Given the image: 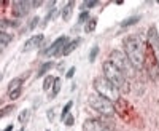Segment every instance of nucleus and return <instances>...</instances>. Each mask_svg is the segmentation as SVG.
I'll use <instances>...</instances> for the list:
<instances>
[{
  "instance_id": "obj_1",
  "label": "nucleus",
  "mask_w": 159,
  "mask_h": 131,
  "mask_svg": "<svg viewBox=\"0 0 159 131\" xmlns=\"http://www.w3.org/2000/svg\"><path fill=\"white\" fill-rule=\"evenodd\" d=\"M124 53L127 54L130 64L134 66V69H142L145 66V50L146 47L143 42L140 40L139 35H129L124 38Z\"/></svg>"
},
{
  "instance_id": "obj_2",
  "label": "nucleus",
  "mask_w": 159,
  "mask_h": 131,
  "mask_svg": "<svg viewBox=\"0 0 159 131\" xmlns=\"http://www.w3.org/2000/svg\"><path fill=\"white\" fill-rule=\"evenodd\" d=\"M102 69H104V77L107 78V80H110L119 91L127 93V91L130 90L129 82H127V75L123 74L115 64H113V62L105 61L104 64H102Z\"/></svg>"
},
{
  "instance_id": "obj_3",
  "label": "nucleus",
  "mask_w": 159,
  "mask_h": 131,
  "mask_svg": "<svg viewBox=\"0 0 159 131\" xmlns=\"http://www.w3.org/2000/svg\"><path fill=\"white\" fill-rule=\"evenodd\" d=\"M94 90L97 94L107 98L108 101H111L113 104H116V102L121 99V91H119L110 80H107L105 77L94 78Z\"/></svg>"
},
{
  "instance_id": "obj_4",
  "label": "nucleus",
  "mask_w": 159,
  "mask_h": 131,
  "mask_svg": "<svg viewBox=\"0 0 159 131\" xmlns=\"http://www.w3.org/2000/svg\"><path fill=\"white\" fill-rule=\"evenodd\" d=\"M89 106L92 107V109L95 112H99L100 115H104V117H113L115 115V104H113L111 101H108L107 98H104V96H100V94H91L89 96Z\"/></svg>"
},
{
  "instance_id": "obj_5",
  "label": "nucleus",
  "mask_w": 159,
  "mask_h": 131,
  "mask_svg": "<svg viewBox=\"0 0 159 131\" xmlns=\"http://www.w3.org/2000/svg\"><path fill=\"white\" fill-rule=\"evenodd\" d=\"M108 61L113 62V64H115L123 74H126V75H132V74H134V66L130 64L127 54L124 53V51L113 50L111 53L108 54Z\"/></svg>"
},
{
  "instance_id": "obj_6",
  "label": "nucleus",
  "mask_w": 159,
  "mask_h": 131,
  "mask_svg": "<svg viewBox=\"0 0 159 131\" xmlns=\"http://www.w3.org/2000/svg\"><path fill=\"white\" fill-rule=\"evenodd\" d=\"M143 67H146V72H148V75L153 80H156L159 77V61L148 45H146V50H145V66Z\"/></svg>"
},
{
  "instance_id": "obj_7",
  "label": "nucleus",
  "mask_w": 159,
  "mask_h": 131,
  "mask_svg": "<svg viewBox=\"0 0 159 131\" xmlns=\"http://www.w3.org/2000/svg\"><path fill=\"white\" fill-rule=\"evenodd\" d=\"M67 43H69V38H67L65 35H62L59 38H56V40L51 43L46 50H43L42 54L43 56H61Z\"/></svg>"
},
{
  "instance_id": "obj_8",
  "label": "nucleus",
  "mask_w": 159,
  "mask_h": 131,
  "mask_svg": "<svg viewBox=\"0 0 159 131\" xmlns=\"http://www.w3.org/2000/svg\"><path fill=\"white\" fill-rule=\"evenodd\" d=\"M83 131H111V128L107 123H104L102 120H97V118H89V120H84Z\"/></svg>"
},
{
  "instance_id": "obj_9",
  "label": "nucleus",
  "mask_w": 159,
  "mask_h": 131,
  "mask_svg": "<svg viewBox=\"0 0 159 131\" xmlns=\"http://www.w3.org/2000/svg\"><path fill=\"white\" fill-rule=\"evenodd\" d=\"M148 47L153 50V53L156 54V58L159 61V34H157V29L154 26H151L148 29Z\"/></svg>"
},
{
  "instance_id": "obj_10",
  "label": "nucleus",
  "mask_w": 159,
  "mask_h": 131,
  "mask_svg": "<svg viewBox=\"0 0 159 131\" xmlns=\"http://www.w3.org/2000/svg\"><path fill=\"white\" fill-rule=\"evenodd\" d=\"M30 7H32V2H27V0H16L13 3V15L16 18H24V16L29 13Z\"/></svg>"
},
{
  "instance_id": "obj_11",
  "label": "nucleus",
  "mask_w": 159,
  "mask_h": 131,
  "mask_svg": "<svg viewBox=\"0 0 159 131\" xmlns=\"http://www.w3.org/2000/svg\"><path fill=\"white\" fill-rule=\"evenodd\" d=\"M43 38H45L43 34H37V35H32L29 40L24 43V47H22V51H24V53H27V51H32V50L38 48L40 45H42Z\"/></svg>"
},
{
  "instance_id": "obj_12",
  "label": "nucleus",
  "mask_w": 159,
  "mask_h": 131,
  "mask_svg": "<svg viewBox=\"0 0 159 131\" xmlns=\"http://www.w3.org/2000/svg\"><path fill=\"white\" fill-rule=\"evenodd\" d=\"M73 7H75V2H69V3H65V7L62 8V19L64 21H70L72 18V13H73Z\"/></svg>"
},
{
  "instance_id": "obj_13",
  "label": "nucleus",
  "mask_w": 159,
  "mask_h": 131,
  "mask_svg": "<svg viewBox=\"0 0 159 131\" xmlns=\"http://www.w3.org/2000/svg\"><path fill=\"white\" fill-rule=\"evenodd\" d=\"M80 43H81V38H75V40L69 42V43L65 45V48H64V51H62V54H64V56H69L72 51H75V50L78 48Z\"/></svg>"
},
{
  "instance_id": "obj_14",
  "label": "nucleus",
  "mask_w": 159,
  "mask_h": 131,
  "mask_svg": "<svg viewBox=\"0 0 159 131\" xmlns=\"http://www.w3.org/2000/svg\"><path fill=\"white\" fill-rule=\"evenodd\" d=\"M22 90V78H13L10 83H8V93H13V91H18Z\"/></svg>"
},
{
  "instance_id": "obj_15",
  "label": "nucleus",
  "mask_w": 159,
  "mask_h": 131,
  "mask_svg": "<svg viewBox=\"0 0 159 131\" xmlns=\"http://www.w3.org/2000/svg\"><path fill=\"white\" fill-rule=\"evenodd\" d=\"M53 66H54V62H51V61H48V62H45V64H42V67L38 69V74H37V77H43V75H46V74L53 69Z\"/></svg>"
},
{
  "instance_id": "obj_16",
  "label": "nucleus",
  "mask_w": 159,
  "mask_h": 131,
  "mask_svg": "<svg viewBox=\"0 0 159 131\" xmlns=\"http://www.w3.org/2000/svg\"><path fill=\"white\" fill-rule=\"evenodd\" d=\"M54 82H56V77L46 75V77H45V82H43V90H45V91L51 90V88H53V85H54Z\"/></svg>"
},
{
  "instance_id": "obj_17",
  "label": "nucleus",
  "mask_w": 159,
  "mask_h": 131,
  "mask_svg": "<svg viewBox=\"0 0 159 131\" xmlns=\"http://www.w3.org/2000/svg\"><path fill=\"white\" fill-rule=\"evenodd\" d=\"M72 107H73V101H69V102L64 106L62 112H61V120H65V118L70 115V109H72Z\"/></svg>"
},
{
  "instance_id": "obj_18",
  "label": "nucleus",
  "mask_w": 159,
  "mask_h": 131,
  "mask_svg": "<svg viewBox=\"0 0 159 131\" xmlns=\"http://www.w3.org/2000/svg\"><path fill=\"white\" fill-rule=\"evenodd\" d=\"M139 21H140V16H130V18L124 19V21L121 22V27H129V26H134V24H137Z\"/></svg>"
},
{
  "instance_id": "obj_19",
  "label": "nucleus",
  "mask_w": 159,
  "mask_h": 131,
  "mask_svg": "<svg viewBox=\"0 0 159 131\" xmlns=\"http://www.w3.org/2000/svg\"><path fill=\"white\" fill-rule=\"evenodd\" d=\"M11 38H13V37H11L10 34H7L5 31H2V34H0V43H2V48L7 47V45L11 42Z\"/></svg>"
},
{
  "instance_id": "obj_20",
  "label": "nucleus",
  "mask_w": 159,
  "mask_h": 131,
  "mask_svg": "<svg viewBox=\"0 0 159 131\" xmlns=\"http://www.w3.org/2000/svg\"><path fill=\"white\" fill-rule=\"evenodd\" d=\"M95 26H97V19L95 18H91L88 22H86V26H84V32L89 34V32H92L95 29Z\"/></svg>"
},
{
  "instance_id": "obj_21",
  "label": "nucleus",
  "mask_w": 159,
  "mask_h": 131,
  "mask_svg": "<svg viewBox=\"0 0 159 131\" xmlns=\"http://www.w3.org/2000/svg\"><path fill=\"white\" fill-rule=\"evenodd\" d=\"M56 15H58V10H49L48 11V15L46 16H45V19H43V22H42V27H45V26H46L48 24V21H51V19H53V18H56Z\"/></svg>"
},
{
  "instance_id": "obj_22",
  "label": "nucleus",
  "mask_w": 159,
  "mask_h": 131,
  "mask_svg": "<svg viewBox=\"0 0 159 131\" xmlns=\"http://www.w3.org/2000/svg\"><path fill=\"white\" fill-rule=\"evenodd\" d=\"M29 117H30V110L29 109H26V110H22L19 113V117H18V120L21 123H27V120H29Z\"/></svg>"
},
{
  "instance_id": "obj_23",
  "label": "nucleus",
  "mask_w": 159,
  "mask_h": 131,
  "mask_svg": "<svg viewBox=\"0 0 159 131\" xmlns=\"http://www.w3.org/2000/svg\"><path fill=\"white\" fill-rule=\"evenodd\" d=\"M97 5H99V2H97V0H91V2H84V3L81 5V10H83V11H86V10H89V8L97 7Z\"/></svg>"
},
{
  "instance_id": "obj_24",
  "label": "nucleus",
  "mask_w": 159,
  "mask_h": 131,
  "mask_svg": "<svg viewBox=\"0 0 159 131\" xmlns=\"http://www.w3.org/2000/svg\"><path fill=\"white\" fill-rule=\"evenodd\" d=\"M91 18H89V11L86 10V11H81L80 13V18H78V22L80 24H84V22H88Z\"/></svg>"
},
{
  "instance_id": "obj_25",
  "label": "nucleus",
  "mask_w": 159,
  "mask_h": 131,
  "mask_svg": "<svg viewBox=\"0 0 159 131\" xmlns=\"http://www.w3.org/2000/svg\"><path fill=\"white\" fill-rule=\"evenodd\" d=\"M61 88H62V82H61V78H56V82H54V85H53V96H56L61 91Z\"/></svg>"
},
{
  "instance_id": "obj_26",
  "label": "nucleus",
  "mask_w": 159,
  "mask_h": 131,
  "mask_svg": "<svg viewBox=\"0 0 159 131\" xmlns=\"http://www.w3.org/2000/svg\"><path fill=\"white\" fill-rule=\"evenodd\" d=\"M97 54H99V47L95 45V47H92V50H91V53H89V61L94 62L95 58H97Z\"/></svg>"
},
{
  "instance_id": "obj_27",
  "label": "nucleus",
  "mask_w": 159,
  "mask_h": 131,
  "mask_svg": "<svg viewBox=\"0 0 159 131\" xmlns=\"http://www.w3.org/2000/svg\"><path fill=\"white\" fill-rule=\"evenodd\" d=\"M18 27V22H14V21H10V19H2V31L5 29V27Z\"/></svg>"
},
{
  "instance_id": "obj_28",
  "label": "nucleus",
  "mask_w": 159,
  "mask_h": 131,
  "mask_svg": "<svg viewBox=\"0 0 159 131\" xmlns=\"http://www.w3.org/2000/svg\"><path fill=\"white\" fill-rule=\"evenodd\" d=\"M38 21H40L38 16H35V18L30 19V22H29V29H30V31H33V29H35V27L38 26Z\"/></svg>"
},
{
  "instance_id": "obj_29",
  "label": "nucleus",
  "mask_w": 159,
  "mask_h": 131,
  "mask_svg": "<svg viewBox=\"0 0 159 131\" xmlns=\"http://www.w3.org/2000/svg\"><path fill=\"white\" fill-rule=\"evenodd\" d=\"M21 93H22V90H18V91H13V93H8V96H10L11 101H16L21 96Z\"/></svg>"
},
{
  "instance_id": "obj_30",
  "label": "nucleus",
  "mask_w": 159,
  "mask_h": 131,
  "mask_svg": "<svg viewBox=\"0 0 159 131\" xmlns=\"http://www.w3.org/2000/svg\"><path fill=\"white\" fill-rule=\"evenodd\" d=\"M64 123H65V126H73V123H75V118H73V115H69L64 120Z\"/></svg>"
},
{
  "instance_id": "obj_31",
  "label": "nucleus",
  "mask_w": 159,
  "mask_h": 131,
  "mask_svg": "<svg viewBox=\"0 0 159 131\" xmlns=\"http://www.w3.org/2000/svg\"><path fill=\"white\" fill-rule=\"evenodd\" d=\"M75 70H76V69H75V67H70V69H69V70H67V74H65V77H67V78H72L73 75H75Z\"/></svg>"
},
{
  "instance_id": "obj_32",
  "label": "nucleus",
  "mask_w": 159,
  "mask_h": 131,
  "mask_svg": "<svg viewBox=\"0 0 159 131\" xmlns=\"http://www.w3.org/2000/svg\"><path fill=\"white\" fill-rule=\"evenodd\" d=\"M11 110H13V106H8V107H5V109L2 110V117H7V113H10Z\"/></svg>"
},
{
  "instance_id": "obj_33",
  "label": "nucleus",
  "mask_w": 159,
  "mask_h": 131,
  "mask_svg": "<svg viewBox=\"0 0 159 131\" xmlns=\"http://www.w3.org/2000/svg\"><path fill=\"white\" fill-rule=\"evenodd\" d=\"M54 112H56V109H49V110H48V120H49V122L54 120Z\"/></svg>"
},
{
  "instance_id": "obj_34",
  "label": "nucleus",
  "mask_w": 159,
  "mask_h": 131,
  "mask_svg": "<svg viewBox=\"0 0 159 131\" xmlns=\"http://www.w3.org/2000/svg\"><path fill=\"white\" fill-rule=\"evenodd\" d=\"M40 5H42V2H40V0H37V2H32V7H33V8L40 7Z\"/></svg>"
},
{
  "instance_id": "obj_35",
  "label": "nucleus",
  "mask_w": 159,
  "mask_h": 131,
  "mask_svg": "<svg viewBox=\"0 0 159 131\" xmlns=\"http://www.w3.org/2000/svg\"><path fill=\"white\" fill-rule=\"evenodd\" d=\"M13 128H14L13 125H8V126H5V128H3V131H13Z\"/></svg>"
},
{
  "instance_id": "obj_36",
  "label": "nucleus",
  "mask_w": 159,
  "mask_h": 131,
  "mask_svg": "<svg viewBox=\"0 0 159 131\" xmlns=\"http://www.w3.org/2000/svg\"><path fill=\"white\" fill-rule=\"evenodd\" d=\"M46 131H49V129H46Z\"/></svg>"
},
{
  "instance_id": "obj_37",
  "label": "nucleus",
  "mask_w": 159,
  "mask_h": 131,
  "mask_svg": "<svg viewBox=\"0 0 159 131\" xmlns=\"http://www.w3.org/2000/svg\"><path fill=\"white\" fill-rule=\"evenodd\" d=\"M157 3H159V2H157Z\"/></svg>"
}]
</instances>
